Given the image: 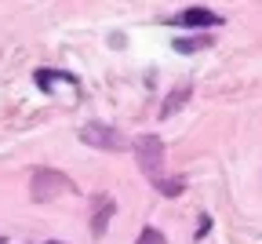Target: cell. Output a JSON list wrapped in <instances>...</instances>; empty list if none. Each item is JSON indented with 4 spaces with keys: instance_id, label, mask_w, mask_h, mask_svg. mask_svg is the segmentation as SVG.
<instances>
[{
    "instance_id": "6da1fadb",
    "label": "cell",
    "mask_w": 262,
    "mask_h": 244,
    "mask_svg": "<svg viewBox=\"0 0 262 244\" xmlns=\"http://www.w3.org/2000/svg\"><path fill=\"white\" fill-rule=\"evenodd\" d=\"M179 22L182 26H219V15L215 11H204V8H189V11L179 15Z\"/></svg>"
},
{
    "instance_id": "7a4b0ae2",
    "label": "cell",
    "mask_w": 262,
    "mask_h": 244,
    "mask_svg": "<svg viewBox=\"0 0 262 244\" xmlns=\"http://www.w3.org/2000/svg\"><path fill=\"white\" fill-rule=\"evenodd\" d=\"M139 244H168V240H164V233H160V230H153V226H149V230H142V233H139Z\"/></svg>"
}]
</instances>
